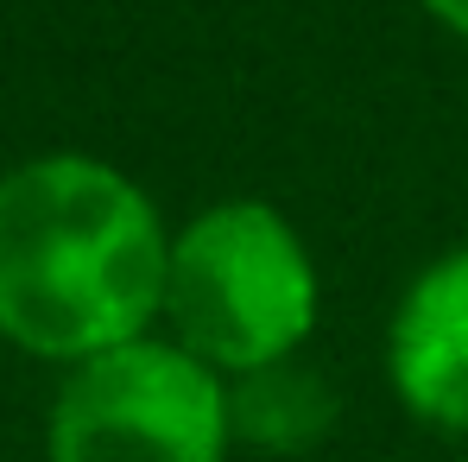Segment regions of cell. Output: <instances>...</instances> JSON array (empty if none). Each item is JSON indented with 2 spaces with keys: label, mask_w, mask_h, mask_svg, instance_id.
Wrapping results in <instances>:
<instances>
[{
  "label": "cell",
  "mask_w": 468,
  "mask_h": 462,
  "mask_svg": "<svg viewBox=\"0 0 468 462\" xmlns=\"http://www.w3.org/2000/svg\"><path fill=\"white\" fill-rule=\"evenodd\" d=\"M165 266L171 234L127 171L51 153L0 177V329L19 349L89 361L140 342L165 310Z\"/></svg>",
  "instance_id": "cell-1"
},
{
  "label": "cell",
  "mask_w": 468,
  "mask_h": 462,
  "mask_svg": "<svg viewBox=\"0 0 468 462\" xmlns=\"http://www.w3.org/2000/svg\"><path fill=\"white\" fill-rule=\"evenodd\" d=\"M387 368L418 418L468 431V247L411 279L387 336Z\"/></svg>",
  "instance_id": "cell-4"
},
{
  "label": "cell",
  "mask_w": 468,
  "mask_h": 462,
  "mask_svg": "<svg viewBox=\"0 0 468 462\" xmlns=\"http://www.w3.org/2000/svg\"><path fill=\"white\" fill-rule=\"evenodd\" d=\"M329 424H335L329 381L298 368L292 355L240 374L229 392V431L247 444H266V450H311Z\"/></svg>",
  "instance_id": "cell-5"
},
{
  "label": "cell",
  "mask_w": 468,
  "mask_h": 462,
  "mask_svg": "<svg viewBox=\"0 0 468 462\" xmlns=\"http://www.w3.org/2000/svg\"><path fill=\"white\" fill-rule=\"evenodd\" d=\"M229 386L177 342H121L77 361L51 412V462H222Z\"/></svg>",
  "instance_id": "cell-3"
},
{
  "label": "cell",
  "mask_w": 468,
  "mask_h": 462,
  "mask_svg": "<svg viewBox=\"0 0 468 462\" xmlns=\"http://www.w3.org/2000/svg\"><path fill=\"white\" fill-rule=\"evenodd\" d=\"M165 317L177 349L209 368L253 374L266 361L298 355L316 323V266L298 229L253 197L203 210L171 241Z\"/></svg>",
  "instance_id": "cell-2"
},
{
  "label": "cell",
  "mask_w": 468,
  "mask_h": 462,
  "mask_svg": "<svg viewBox=\"0 0 468 462\" xmlns=\"http://www.w3.org/2000/svg\"><path fill=\"white\" fill-rule=\"evenodd\" d=\"M418 6H424L437 26H450V32H463V38H468V0H418Z\"/></svg>",
  "instance_id": "cell-6"
}]
</instances>
